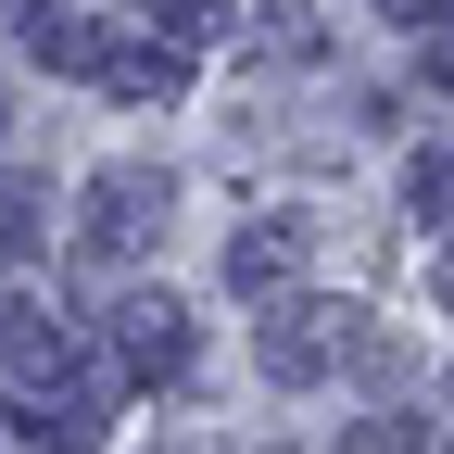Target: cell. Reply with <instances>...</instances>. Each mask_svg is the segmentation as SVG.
Listing matches in <instances>:
<instances>
[{
  "instance_id": "7",
  "label": "cell",
  "mask_w": 454,
  "mask_h": 454,
  "mask_svg": "<svg viewBox=\"0 0 454 454\" xmlns=\"http://www.w3.org/2000/svg\"><path fill=\"white\" fill-rule=\"evenodd\" d=\"M101 76L127 89V101H164V89H177L190 64H177V51H101Z\"/></svg>"
},
{
  "instance_id": "4",
  "label": "cell",
  "mask_w": 454,
  "mask_h": 454,
  "mask_svg": "<svg viewBox=\"0 0 454 454\" xmlns=\"http://www.w3.org/2000/svg\"><path fill=\"white\" fill-rule=\"evenodd\" d=\"M291 265H303V227H240V240H227V278H240V291H278Z\"/></svg>"
},
{
  "instance_id": "3",
  "label": "cell",
  "mask_w": 454,
  "mask_h": 454,
  "mask_svg": "<svg viewBox=\"0 0 454 454\" xmlns=\"http://www.w3.org/2000/svg\"><path fill=\"white\" fill-rule=\"evenodd\" d=\"M316 366H328V303H291L265 328V379H316Z\"/></svg>"
},
{
  "instance_id": "5",
  "label": "cell",
  "mask_w": 454,
  "mask_h": 454,
  "mask_svg": "<svg viewBox=\"0 0 454 454\" xmlns=\"http://www.w3.org/2000/svg\"><path fill=\"white\" fill-rule=\"evenodd\" d=\"M26 51H38V64H101V26L64 13V0H26Z\"/></svg>"
},
{
  "instance_id": "8",
  "label": "cell",
  "mask_w": 454,
  "mask_h": 454,
  "mask_svg": "<svg viewBox=\"0 0 454 454\" xmlns=\"http://www.w3.org/2000/svg\"><path fill=\"white\" fill-rule=\"evenodd\" d=\"M38 227H51L38 190H26V177H0V265H26V253H38Z\"/></svg>"
},
{
  "instance_id": "2",
  "label": "cell",
  "mask_w": 454,
  "mask_h": 454,
  "mask_svg": "<svg viewBox=\"0 0 454 454\" xmlns=\"http://www.w3.org/2000/svg\"><path fill=\"white\" fill-rule=\"evenodd\" d=\"M164 366H190V328H177V303H127V379H164Z\"/></svg>"
},
{
  "instance_id": "1",
  "label": "cell",
  "mask_w": 454,
  "mask_h": 454,
  "mask_svg": "<svg viewBox=\"0 0 454 454\" xmlns=\"http://www.w3.org/2000/svg\"><path fill=\"white\" fill-rule=\"evenodd\" d=\"M139 202H164V190H152V177H139V164H114V177H101V190H89V253H127V240H139V227H152V215H139Z\"/></svg>"
},
{
  "instance_id": "9",
  "label": "cell",
  "mask_w": 454,
  "mask_h": 454,
  "mask_svg": "<svg viewBox=\"0 0 454 454\" xmlns=\"http://www.w3.org/2000/svg\"><path fill=\"white\" fill-rule=\"evenodd\" d=\"M354 454H442V429H417V417H366Z\"/></svg>"
},
{
  "instance_id": "6",
  "label": "cell",
  "mask_w": 454,
  "mask_h": 454,
  "mask_svg": "<svg viewBox=\"0 0 454 454\" xmlns=\"http://www.w3.org/2000/svg\"><path fill=\"white\" fill-rule=\"evenodd\" d=\"M26 442H38V454H89V442H101V391H64V404H26Z\"/></svg>"
},
{
  "instance_id": "12",
  "label": "cell",
  "mask_w": 454,
  "mask_h": 454,
  "mask_svg": "<svg viewBox=\"0 0 454 454\" xmlns=\"http://www.w3.org/2000/svg\"><path fill=\"white\" fill-rule=\"evenodd\" d=\"M429 76H442V89H454V38H429Z\"/></svg>"
},
{
  "instance_id": "10",
  "label": "cell",
  "mask_w": 454,
  "mask_h": 454,
  "mask_svg": "<svg viewBox=\"0 0 454 454\" xmlns=\"http://www.w3.org/2000/svg\"><path fill=\"white\" fill-rule=\"evenodd\" d=\"M404 190H417V215H442V227H454V164H442V152L417 164V177H404Z\"/></svg>"
},
{
  "instance_id": "11",
  "label": "cell",
  "mask_w": 454,
  "mask_h": 454,
  "mask_svg": "<svg viewBox=\"0 0 454 454\" xmlns=\"http://www.w3.org/2000/svg\"><path fill=\"white\" fill-rule=\"evenodd\" d=\"M227 26V0H164V38H215Z\"/></svg>"
}]
</instances>
